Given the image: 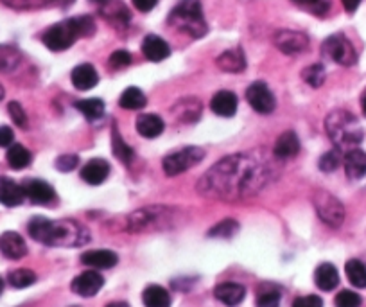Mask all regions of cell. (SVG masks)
Masks as SVG:
<instances>
[{
	"label": "cell",
	"instance_id": "e0dca14e",
	"mask_svg": "<svg viewBox=\"0 0 366 307\" xmlns=\"http://www.w3.org/2000/svg\"><path fill=\"white\" fill-rule=\"evenodd\" d=\"M237 96L234 92H228V90L217 92L210 101L212 112L219 117H234L235 112H237Z\"/></svg>",
	"mask_w": 366,
	"mask_h": 307
},
{
	"label": "cell",
	"instance_id": "484cf974",
	"mask_svg": "<svg viewBox=\"0 0 366 307\" xmlns=\"http://www.w3.org/2000/svg\"><path fill=\"white\" fill-rule=\"evenodd\" d=\"M300 151V141L295 132H286L275 142L273 153L278 158H291Z\"/></svg>",
	"mask_w": 366,
	"mask_h": 307
},
{
	"label": "cell",
	"instance_id": "52a82bcc",
	"mask_svg": "<svg viewBox=\"0 0 366 307\" xmlns=\"http://www.w3.org/2000/svg\"><path fill=\"white\" fill-rule=\"evenodd\" d=\"M322 51L327 58H331L332 62L340 63V65L350 67L358 62L356 49H354L352 44H350L349 38H345L343 35L329 36V38L323 42Z\"/></svg>",
	"mask_w": 366,
	"mask_h": 307
},
{
	"label": "cell",
	"instance_id": "ba28073f",
	"mask_svg": "<svg viewBox=\"0 0 366 307\" xmlns=\"http://www.w3.org/2000/svg\"><path fill=\"white\" fill-rule=\"evenodd\" d=\"M314 205H316V211L320 218H322V221H325L327 225L340 227L343 223L345 209L340 200L332 196V194L325 193V191H318L314 194Z\"/></svg>",
	"mask_w": 366,
	"mask_h": 307
},
{
	"label": "cell",
	"instance_id": "db71d44e",
	"mask_svg": "<svg viewBox=\"0 0 366 307\" xmlns=\"http://www.w3.org/2000/svg\"><path fill=\"white\" fill-rule=\"evenodd\" d=\"M4 97V88H2V85H0V99Z\"/></svg>",
	"mask_w": 366,
	"mask_h": 307
},
{
	"label": "cell",
	"instance_id": "b9f144b4",
	"mask_svg": "<svg viewBox=\"0 0 366 307\" xmlns=\"http://www.w3.org/2000/svg\"><path fill=\"white\" fill-rule=\"evenodd\" d=\"M280 304V293L277 290L262 291L257 299V307H278Z\"/></svg>",
	"mask_w": 366,
	"mask_h": 307
},
{
	"label": "cell",
	"instance_id": "f1b7e54d",
	"mask_svg": "<svg viewBox=\"0 0 366 307\" xmlns=\"http://www.w3.org/2000/svg\"><path fill=\"white\" fill-rule=\"evenodd\" d=\"M119 105L122 106L124 110H140V108H144L147 105V99L140 88L129 87L120 96Z\"/></svg>",
	"mask_w": 366,
	"mask_h": 307
},
{
	"label": "cell",
	"instance_id": "60d3db41",
	"mask_svg": "<svg viewBox=\"0 0 366 307\" xmlns=\"http://www.w3.org/2000/svg\"><path fill=\"white\" fill-rule=\"evenodd\" d=\"M8 112H9V115H11V119H13V123L17 124L18 128H27V114L24 112L20 103H17V101L9 103Z\"/></svg>",
	"mask_w": 366,
	"mask_h": 307
},
{
	"label": "cell",
	"instance_id": "6da1fadb",
	"mask_svg": "<svg viewBox=\"0 0 366 307\" xmlns=\"http://www.w3.org/2000/svg\"><path fill=\"white\" fill-rule=\"evenodd\" d=\"M269 180L268 167L259 158L234 155L223 158L199 182V189L207 196L237 200L262 189Z\"/></svg>",
	"mask_w": 366,
	"mask_h": 307
},
{
	"label": "cell",
	"instance_id": "681fc988",
	"mask_svg": "<svg viewBox=\"0 0 366 307\" xmlns=\"http://www.w3.org/2000/svg\"><path fill=\"white\" fill-rule=\"evenodd\" d=\"M295 4H300V6H309V8H314L316 4H320L322 0H293Z\"/></svg>",
	"mask_w": 366,
	"mask_h": 307
},
{
	"label": "cell",
	"instance_id": "8fae6325",
	"mask_svg": "<svg viewBox=\"0 0 366 307\" xmlns=\"http://www.w3.org/2000/svg\"><path fill=\"white\" fill-rule=\"evenodd\" d=\"M104 286V279L101 273L93 272H83L81 275H77L72 281V291L80 297H93L101 291V288Z\"/></svg>",
	"mask_w": 366,
	"mask_h": 307
},
{
	"label": "cell",
	"instance_id": "836d02e7",
	"mask_svg": "<svg viewBox=\"0 0 366 307\" xmlns=\"http://www.w3.org/2000/svg\"><path fill=\"white\" fill-rule=\"evenodd\" d=\"M111 148H113V155L119 158V160H122L124 164L131 162L133 150L122 141V137H120L119 130H117L115 124H113V132H111Z\"/></svg>",
	"mask_w": 366,
	"mask_h": 307
},
{
	"label": "cell",
	"instance_id": "30bf717a",
	"mask_svg": "<svg viewBox=\"0 0 366 307\" xmlns=\"http://www.w3.org/2000/svg\"><path fill=\"white\" fill-rule=\"evenodd\" d=\"M273 44L280 53L298 54V53H304L305 49L309 47V38H307L304 33L284 29V31L275 33Z\"/></svg>",
	"mask_w": 366,
	"mask_h": 307
},
{
	"label": "cell",
	"instance_id": "9c48e42d",
	"mask_svg": "<svg viewBox=\"0 0 366 307\" xmlns=\"http://www.w3.org/2000/svg\"><path fill=\"white\" fill-rule=\"evenodd\" d=\"M246 99L253 110L259 112V114H271L275 110V106H277L273 92L262 81H255V83L248 87Z\"/></svg>",
	"mask_w": 366,
	"mask_h": 307
},
{
	"label": "cell",
	"instance_id": "3957f363",
	"mask_svg": "<svg viewBox=\"0 0 366 307\" xmlns=\"http://www.w3.org/2000/svg\"><path fill=\"white\" fill-rule=\"evenodd\" d=\"M325 130L338 150H354L363 141V128L358 119L345 110H334L325 119Z\"/></svg>",
	"mask_w": 366,
	"mask_h": 307
},
{
	"label": "cell",
	"instance_id": "7dc6e473",
	"mask_svg": "<svg viewBox=\"0 0 366 307\" xmlns=\"http://www.w3.org/2000/svg\"><path fill=\"white\" fill-rule=\"evenodd\" d=\"M156 2H158V0H133V6H135L138 11H142V13H147V11H151V9L155 8Z\"/></svg>",
	"mask_w": 366,
	"mask_h": 307
},
{
	"label": "cell",
	"instance_id": "d6986e66",
	"mask_svg": "<svg viewBox=\"0 0 366 307\" xmlns=\"http://www.w3.org/2000/svg\"><path fill=\"white\" fill-rule=\"evenodd\" d=\"M71 79L72 85H74L77 90H90V88H93L99 83V74L98 71L93 69V65L83 63V65H77L74 71H72Z\"/></svg>",
	"mask_w": 366,
	"mask_h": 307
},
{
	"label": "cell",
	"instance_id": "ab89813d",
	"mask_svg": "<svg viewBox=\"0 0 366 307\" xmlns=\"http://www.w3.org/2000/svg\"><path fill=\"white\" fill-rule=\"evenodd\" d=\"M336 307H361V297L356 291L343 290L336 295Z\"/></svg>",
	"mask_w": 366,
	"mask_h": 307
},
{
	"label": "cell",
	"instance_id": "4fadbf2b",
	"mask_svg": "<svg viewBox=\"0 0 366 307\" xmlns=\"http://www.w3.org/2000/svg\"><path fill=\"white\" fill-rule=\"evenodd\" d=\"M0 252L8 259H22L27 254V245L20 234L4 232L0 236Z\"/></svg>",
	"mask_w": 366,
	"mask_h": 307
},
{
	"label": "cell",
	"instance_id": "ee69618b",
	"mask_svg": "<svg viewBox=\"0 0 366 307\" xmlns=\"http://www.w3.org/2000/svg\"><path fill=\"white\" fill-rule=\"evenodd\" d=\"M80 164V158L75 157V155H62V157L56 160V169L62 173H68L74 171L75 167Z\"/></svg>",
	"mask_w": 366,
	"mask_h": 307
},
{
	"label": "cell",
	"instance_id": "74e56055",
	"mask_svg": "<svg viewBox=\"0 0 366 307\" xmlns=\"http://www.w3.org/2000/svg\"><path fill=\"white\" fill-rule=\"evenodd\" d=\"M72 22L75 26V31L80 35V38H86V36H92L95 33V22H93V18L89 17V15H83V17H74L72 18Z\"/></svg>",
	"mask_w": 366,
	"mask_h": 307
},
{
	"label": "cell",
	"instance_id": "7a4b0ae2",
	"mask_svg": "<svg viewBox=\"0 0 366 307\" xmlns=\"http://www.w3.org/2000/svg\"><path fill=\"white\" fill-rule=\"evenodd\" d=\"M27 230L35 241L49 246H80L89 241L86 229L72 220L51 221L45 218H33Z\"/></svg>",
	"mask_w": 366,
	"mask_h": 307
},
{
	"label": "cell",
	"instance_id": "603a6c76",
	"mask_svg": "<svg viewBox=\"0 0 366 307\" xmlns=\"http://www.w3.org/2000/svg\"><path fill=\"white\" fill-rule=\"evenodd\" d=\"M214 295L217 300H221L226 306H237L246 297V290H244V286L235 284V282H225V284L217 286Z\"/></svg>",
	"mask_w": 366,
	"mask_h": 307
},
{
	"label": "cell",
	"instance_id": "f5cc1de1",
	"mask_svg": "<svg viewBox=\"0 0 366 307\" xmlns=\"http://www.w3.org/2000/svg\"><path fill=\"white\" fill-rule=\"evenodd\" d=\"M4 291V281H2V277H0V295Z\"/></svg>",
	"mask_w": 366,
	"mask_h": 307
},
{
	"label": "cell",
	"instance_id": "ffe728a7",
	"mask_svg": "<svg viewBox=\"0 0 366 307\" xmlns=\"http://www.w3.org/2000/svg\"><path fill=\"white\" fill-rule=\"evenodd\" d=\"M343 164L345 173L352 180H359V178L366 175V153L358 150V148H354V150H350L349 153L345 155Z\"/></svg>",
	"mask_w": 366,
	"mask_h": 307
},
{
	"label": "cell",
	"instance_id": "7bdbcfd3",
	"mask_svg": "<svg viewBox=\"0 0 366 307\" xmlns=\"http://www.w3.org/2000/svg\"><path fill=\"white\" fill-rule=\"evenodd\" d=\"M108 62H110L111 69L119 71V69H124V67H128L131 63V54L128 51H115Z\"/></svg>",
	"mask_w": 366,
	"mask_h": 307
},
{
	"label": "cell",
	"instance_id": "7402d4cb",
	"mask_svg": "<svg viewBox=\"0 0 366 307\" xmlns=\"http://www.w3.org/2000/svg\"><path fill=\"white\" fill-rule=\"evenodd\" d=\"M314 282H316V286L320 290L332 291L340 284V273H338L334 264L323 263L320 264L316 268V272H314Z\"/></svg>",
	"mask_w": 366,
	"mask_h": 307
},
{
	"label": "cell",
	"instance_id": "44dd1931",
	"mask_svg": "<svg viewBox=\"0 0 366 307\" xmlns=\"http://www.w3.org/2000/svg\"><path fill=\"white\" fill-rule=\"evenodd\" d=\"M99 9H101V15L108 22H113L115 26H128L129 11L119 0H104L99 6Z\"/></svg>",
	"mask_w": 366,
	"mask_h": 307
},
{
	"label": "cell",
	"instance_id": "ac0fdd59",
	"mask_svg": "<svg viewBox=\"0 0 366 307\" xmlns=\"http://www.w3.org/2000/svg\"><path fill=\"white\" fill-rule=\"evenodd\" d=\"M81 261L90 268L108 270L113 268L115 264L119 263V257L111 250H89L81 255Z\"/></svg>",
	"mask_w": 366,
	"mask_h": 307
},
{
	"label": "cell",
	"instance_id": "f6af8a7d",
	"mask_svg": "<svg viewBox=\"0 0 366 307\" xmlns=\"http://www.w3.org/2000/svg\"><path fill=\"white\" fill-rule=\"evenodd\" d=\"M293 307H323V300L316 295H307V297H298L293 302Z\"/></svg>",
	"mask_w": 366,
	"mask_h": 307
},
{
	"label": "cell",
	"instance_id": "4316f807",
	"mask_svg": "<svg viewBox=\"0 0 366 307\" xmlns=\"http://www.w3.org/2000/svg\"><path fill=\"white\" fill-rule=\"evenodd\" d=\"M142 300L146 307H171V295L162 286H147L142 293Z\"/></svg>",
	"mask_w": 366,
	"mask_h": 307
},
{
	"label": "cell",
	"instance_id": "5bb4252c",
	"mask_svg": "<svg viewBox=\"0 0 366 307\" xmlns=\"http://www.w3.org/2000/svg\"><path fill=\"white\" fill-rule=\"evenodd\" d=\"M110 175V164L102 158H92L81 169V178L90 185H99Z\"/></svg>",
	"mask_w": 366,
	"mask_h": 307
},
{
	"label": "cell",
	"instance_id": "c3c4849f",
	"mask_svg": "<svg viewBox=\"0 0 366 307\" xmlns=\"http://www.w3.org/2000/svg\"><path fill=\"white\" fill-rule=\"evenodd\" d=\"M345 6V9L349 11V13H354L356 9L359 8V4H361V0H341Z\"/></svg>",
	"mask_w": 366,
	"mask_h": 307
},
{
	"label": "cell",
	"instance_id": "4dcf8cb0",
	"mask_svg": "<svg viewBox=\"0 0 366 307\" xmlns=\"http://www.w3.org/2000/svg\"><path fill=\"white\" fill-rule=\"evenodd\" d=\"M199 112H201V106H199L198 99H183V101L178 103L174 106V114L180 121H185V123H192L199 117Z\"/></svg>",
	"mask_w": 366,
	"mask_h": 307
},
{
	"label": "cell",
	"instance_id": "5b68a950",
	"mask_svg": "<svg viewBox=\"0 0 366 307\" xmlns=\"http://www.w3.org/2000/svg\"><path fill=\"white\" fill-rule=\"evenodd\" d=\"M205 157V151L201 148H194V146H189V148H183L180 151H174V153L167 155L163 158V173L167 176H178L180 173L189 171L190 167L198 166Z\"/></svg>",
	"mask_w": 366,
	"mask_h": 307
},
{
	"label": "cell",
	"instance_id": "83f0119b",
	"mask_svg": "<svg viewBox=\"0 0 366 307\" xmlns=\"http://www.w3.org/2000/svg\"><path fill=\"white\" fill-rule=\"evenodd\" d=\"M6 158H8L9 167H13V169L20 171V169H26V167L31 164L33 157L31 153H29V150L24 148L22 144H11L9 146Z\"/></svg>",
	"mask_w": 366,
	"mask_h": 307
},
{
	"label": "cell",
	"instance_id": "2e32d148",
	"mask_svg": "<svg viewBox=\"0 0 366 307\" xmlns=\"http://www.w3.org/2000/svg\"><path fill=\"white\" fill-rule=\"evenodd\" d=\"M142 53L149 62H163L171 54V47L163 38L156 35H149L142 42Z\"/></svg>",
	"mask_w": 366,
	"mask_h": 307
},
{
	"label": "cell",
	"instance_id": "d4e9b609",
	"mask_svg": "<svg viewBox=\"0 0 366 307\" xmlns=\"http://www.w3.org/2000/svg\"><path fill=\"white\" fill-rule=\"evenodd\" d=\"M135 128H137V132L140 133L144 139H156V137L162 135L165 124H163L162 117H158V115L146 114L137 119Z\"/></svg>",
	"mask_w": 366,
	"mask_h": 307
},
{
	"label": "cell",
	"instance_id": "f907efd6",
	"mask_svg": "<svg viewBox=\"0 0 366 307\" xmlns=\"http://www.w3.org/2000/svg\"><path fill=\"white\" fill-rule=\"evenodd\" d=\"M361 108H363V114L366 115V90L363 92V96H361Z\"/></svg>",
	"mask_w": 366,
	"mask_h": 307
},
{
	"label": "cell",
	"instance_id": "8992f818",
	"mask_svg": "<svg viewBox=\"0 0 366 307\" xmlns=\"http://www.w3.org/2000/svg\"><path fill=\"white\" fill-rule=\"evenodd\" d=\"M80 38L77 31H75L74 22L71 20H65V22L54 24L51 26L47 31L44 33L42 40L44 44L47 45V49L54 51V53H62V51H66L68 47L74 45L75 40Z\"/></svg>",
	"mask_w": 366,
	"mask_h": 307
},
{
	"label": "cell",
	"instance_id": "9a60e30c",
	"mask_svg": "<svg viewBox=\"0 0 366 307\" xmlns=\"http://www.w3.org/2000/svg\"><path fill=\"white\" fill-rule=\"evenodd\" d=\"M26 200L22 185L8 178V176H0V203L6 207H18L22 205Z\"/></svg>",
	"mask_w": 366,
	"mask_h": 307
},
{
	"label": "cell",
	"instance_id": "d590c367",
	"mask_svg": "<svg viewBox=\"0 0 366 307\" xmlns=\"http://www.w3.org/2000/svg\"><path fill=\"white\" fill-rule=\"evenodd\" d=\"M325 69H323V65H320V63H318V65H309L302 72V78H304L305 83L314 88L322 87L323 81H325Z\"/></svg>",
	"mask_w": 366,
	"mask_h": 307
},
{
	"label": "cell",
	"instance_id": "8d00e7d4",
	"mask_svg": "<svg viewBox=\"0 0 366 307\" xmlns=\"http://www.w3.org/2000/svg\"><path fill=\"white\" fill-rule=\"evenodd\" d=\"M239 230V223L234 220H225L221 221V223H217L214 229H210V232H208V236L210 237H223V239H226V237H232L235 236Z\"/></svg>",
	"mask_w": 366,
	"mask_h": 307
},
{
	"label": "cell",
	"instance_id": "1f68e13d",
	"mask_svg": "<svg viewBox=\"0 0 366 307\" xmlns=\"http://www.w3.org/2000/svg\"><path fill=\"white\" fill-rule=\"evenodd\" d=\"M75 108L84 115V117L89 119V121H98V119L102 117L104 114V103L102 99H83V101L75 103Z\"/></svg>",
	"mask_w": 366,
	"mask_h": 307
},
{
	"label": "cell",
	"instance_id": "816d5d0a",
	"mask_svg": "<svg viewBox=\"0 0 366 307\" xmlns=\"http://www.w3.org/2000/svg\"><path fill=\"white\" fill-rule=\"evenodd\" d=\"M106 307H129V306L126 302H111V304H108Z\"/></svg>",
	"mask_w": 366,
	"mask_h": 307
},
{
	"label": "cell",
	"instance_id": "277c9868",
	"mask_svg": "<svg viewBox=\"0 0 366 307\" xmlns=\"http://www.w3.org/2000/svg\"><path fill=\"white\" fill-rule=\"evenodd\" d=\"M169 24L181 33H187L192 38H201L207 35L208 27L205 22L203 9L199 0H181L169 15Z\"/></svg>",
	"mask_w": 366,
	"mask_h": 307
},
{
	"label": "cell",
	"instance_id": "bcb514c9",
	"mask_svg": "<svg viewBox=\"0 0 366 307\" xmlns=\"http://www.w3.org/2000/svg\"><path fill=\"white\" fill-rule=\"evenodd\" d=\"M15 141V133L11 128L0 126V148H9Z\"/></svg>",
	"mask_w": 366,
	"mask_h": 307
},
{
	"label": "cell",
	"instance_id": "f35d334b",
	"mask_svg": "<svg viewBox=\"0 0 366 307\" xmlns=\"http://www.w3.org/2000/svg\"><path fill=\"white\" fill-rule=\"evenodd\" d=\"M341 150H332V151H327L325 155H323L322 158H320V169L325 173H331V171H336L338 167L341 166Z\"/></svg>",
	"mask_w": 366,
	"mask_h": 307
},
{
	"label": "cell",
	"instance_id": "f546056e",
	"mask_svg": "<svg viewBox=\"0 0 366 307\" xmlns=\"http://www.w3.org/2000/svg\"><path fill=\"white\" fill-rule=\"evenodd\" d=\"M22 63L20 51L11 45H0V72H13Z\"/></svg>",
	"mask_w": 366,
	"mask_h": 307
},
{
	"label": "cell",
	"instance_id": "cb8c5ba5",
	"mask_svg": "<svg viewBox=\"0 0 366 307\" xmlns=\"http://www.w3.org/2000/svg\"><path fill=\"white\" fill-rule=\"evenodd\" d=\"M217 67L223 72H243L246 69V58L241 49H230L217 58Z\"/></svg>",
	"mask_w": 366,
	"mask_h": 307
},
{
	"label": "cell",
	"instance_id": "7c38bea8",
	"mask_svg": "<svg viewBox=\"0 0 366 307\" xmlns=\"http://www.w3.org/2000/svg\"><path fill=\"white\" fill-rule=\"evenodd\" d=\"M22 189L26 198H29L33 203H38V205H47V203L54 202V198H56L53 187L44 180H26L22 184Z\"/></svg>",
	"mask_w": 366,
	"mask_h": 307
},
{
	"label": "cell",
	"instance_id": "d6a6232c",
	"mask_svg": "<svg viewBox=\"0 0 366 307\" xmlns=\"http://www.w3.org/2000/svg\"><path fill=\"white\" fill-rule=\"evenodd\" d=\"M345 273L349 277L350 284L356 288H366V266L358 259H350L345 264Z\"/></svg>",
	"mask_w": 366,
	"mask_h": 307
},
{
	"label": "cell",
	"instance_id": "e575fe53",
	"mask_svg": "<svg viewBox=\"0 0 366 307\" xmlns=\"http://www.w3.org/2000/svg\"><path fill=\"white\" fill-rule=\"evenodd\" d=\"M8 282L13 286V288H17V290H24V288H29L31 284H35L36 273L26 268L15 270V272H11L8 275Z\"/></svg>",
	"mask_w": 366,
	"mask_h": 307
}]
</instances>
